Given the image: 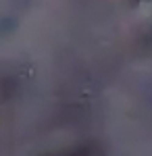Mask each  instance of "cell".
<instances>
[{
  "label": "cell",
  "mask_w": 152,
  "mask_h": 156,
  "mask_svg": "<svg viewBox=\"0 0 152 156\" xmlns=\"http://www.w3.org/2000/svg\"><path fill=\"white\" fill-rule=\"evenodd\" d=\"M46 156H102V150L96 144H85V146H77L69 152H60V154H46Z\"/></svg>",
  "instance_id": "1"
}]
</instances>
